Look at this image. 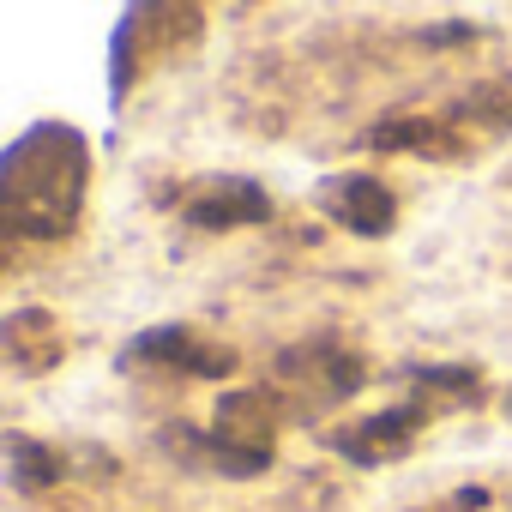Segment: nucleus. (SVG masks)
<instances>
[{
	"mask_svg": "<svg viewBox=\"0 0 512 512\" xmlns=\"http://www.w3.org/2000/svg\"><path fill=\"white\" fill-rule=\"evenodd\" d=\"M85 169H91V151L73 127L49 121L25 133L0 163V211H7V223L25 235H67L85 205Z\"/></svg>",
	"mask_w": 512,
	"mask_h": 512,
	"instance_id": "f257e3e1",
	"label": "nucleus"
},
{
	"mask_svg": "<svg viewBox=\"0 0 512 512\" xmlns=\"http://www.w3.org/2000/svg\"><path fill=\"white\" fill-rule=\"evenodd\" d=\"M326 205L338 211V223H350L356 235H386L392 229V193L374 181V175H338L326 181Z\"/></svg>",
	"mask_w": 512,
	"mask_h": 512,
	"instance_id": "f03ea898",
	"label": "nucleus"
},
{
	"mask_svg": "<svg viewBox=\"0 0 512 512\" xmlns=\"http://www.w3.org/2000/svg\"><path fill=\"white\" fill-rule=\"evenodd\" d=\"M266 217H272V199L253 181H223L217 193L187 205V223H199V229H235V223H266Z\"/></svg>",
	"mask_w": 512,
	"mask_h": 512,
	"instance_id": "7ed1b4c3",
	"label": "nucleus"
},
{
	"mask_svg": "<svg viewBox=\"0 0 512 512\" xmlns=\"http://www.w3.org/2000/svg\"><path fill=\"white\" fill-rule=\"evenodd\" d=\"M121 362H127V368H133V362H175V368H187V374H229V356H223V350H211V344H199V338H193V332H181V326L139 338Z\"/></svg>",
	"mask_w": 512,
	"mask_h": 512,
	"instance_id": "20e7f679",
	"label": "nucleus"
},
{
	"mask_svg": "<svg viewBox=\"0 0 512 512\" xmlns=\"http://www.w3.org/2000/svg\"><path fill=\"white\" fill-rule=\"evenodd\" d=\"M7 356L25 368V374H43L55 356H61V344H55V314H13L7 320Z\"/></svg>",
	"mask_w": 512,
	"mask_h": 512,
	"instance_id": "39448f33",
	"label": "nucleus"
},
{
	"mask_svg": "<svg viewBox=\"0 0 512 512\" xmlns=\"http://www.w3.org/2000/svg\"><path fill=\"white\" fill-rule=\"evenodd\" d=\"M416 422H422L416 410H386V416H374V422H362L356 434H344L338 446H344L350 458H362V464H374V458H380V446H386V452H404V446H410V434H416Z\"/></svg>",
	"mask_w": 512,
	"mask_h": 512,
	"instance_id": "423d86ee",
	"label": "nucleus"
},
{
	"mask_svg": "<svg viewBox=\"0 0 512 512\" xmlns=\"http://www.w3.org/2000/svg\"><path fill=\"white\" fill-rule=\"evenodd\" d=\"M374 145L380 151H422V157H434V151H446V133L434 121H392V127L374 133Z\"/></svg>",
	"mask_w": 512,
	"mask_h": 512,
	"instance_id": "0eeeda50",
	"label": "nucleus"
},
{
	"mask_svg": "<svg viewBox=\"0 0 512 512\" xmlns=\"http://www.w3.org/2000/svg\"><path fill=\"white\" fill-rule=\"evenodd\" d=\"M13 458H25V464L13 470V476H19L25 488H37V482H55V476H61V464H55V452H43V446H31V440H19V434H13Z\"/></svg>",
	"mask_w": 512,
	"mask_h": 512,
	"instance_id": "6e6552de",
	"label": "nucleus"
}]
</instances>
